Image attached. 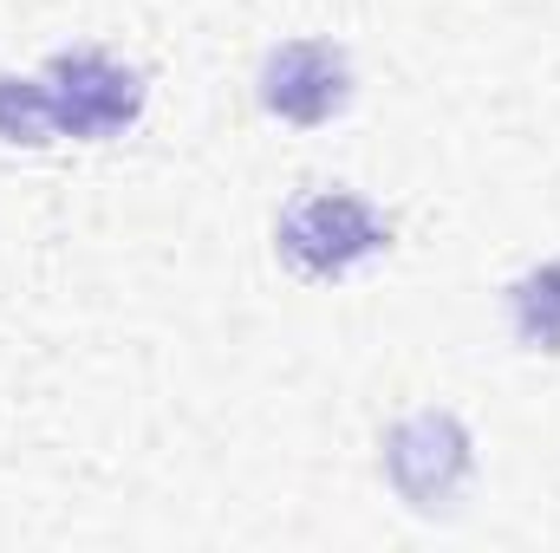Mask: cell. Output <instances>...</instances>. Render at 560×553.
Listing matches in <instances>:
<instances>
[{
    "label": "cell",
    "instance_id": "cell-5",
    "mask_svg": "<svg viewBox=\"0 0 560 553\" xmlns=\"http://www.w3.org/2000/svg\"><path fill=\"white\" fill-rule=\"evenodd\" d=\"M509 319L528 352H560V261H541L509 286Z\"/></svg>",
    "mask_w": 560,
    "mask_h": 553
},
{
    "label": "cell",
    "instance_id": "cell-3",
    "mask_svg": "<svg viewBox=\"0 0 560 553\" xmlns=\"http://www.w3.org/2000/svg\"><path fill=\"white\" fill-rule=\"evenodd\" d=\"M469 462H476L469 456V430L450 411H418L405 423H392V436H385V475L418 515L456 508V495L469 482Z\"/></svg>",
    "mask_w": 560,
    "mask_h": 553
},
{
    "label": "cell",
    "instance_id": "cell-2",
    "mask_svg": "<svg viewBox=\"0 0 560 553\" xmlns=\"http://www.w3.org/2000/svg\"><path fill=\"white\" fill-rule=\"evenodd\" d=\"M392 248V222L346 189H313L280 215V255L306 280H339L346 268Z\"/></svg>",
    "mask_w": 560,
    "mask_h": 553
},
{
    "label": "cell",
    "instance_id": "cell-6",
    "mask_svg": "<svg viewBox=\"0 0 560 553\" xmlns=\"http://www.w3.org/2000/svg\"><path fill=\"white\" fill-rule=\"evenodd\" d=\"M0 138L7 143H52L46 125V105H39V85L33 79H0Z\"/></svg>",
    "mask_w": 560,
    "mask_h": 553
},
{
    "label": "cell",
    "instance_id": "cell-1",
    "mask_svg": "<svg viewBox=\"0 0 560 553\" xmlns=\"http://www.w3.org/2000/svg\"><path fill=\"white\" fill-rule=\"evenodd\" d=\"M52 138H118L131 131L143 111V79L131 66H118L112 52H52L46 72L33 79Z\"/></svg>",
    "mask_w": 560,
    "mask_h": 553
},
{
    "label": "cell",
    "instance_id": "cell-4",
    "mask_svg": "<svg viewBox=\"0 0 560 553\" xmlns=\"http://www.w3.org/2000/svg\"><path fill=\"white\" fill-rule=\"evenodd\" d=\"M352 98V66L332 39H287L261 66V105L287 125H326Z\"/></svg>",
    "mask_w": 560,
    "mask_h": 553
}]
</instances>
